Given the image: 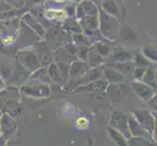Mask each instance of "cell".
I'll use <instances>...</instances> for the list:
<instances>
[{"label":"cell","instance_id":"1","mask_svg":"<svg viewBox=\"0 0 157 146\" xmlns=\"http://www.w3.org/2000/svg\"><path fill=\"white\" fill-rule=\"evenodd\" d=\"M110 128L116 129V131H118L121 134L125 136L128 138L131 137V133H130L126 117L121 112H115L112 115L110 121Z\"/></svg>","mask_w":157,"mask_h":146},{"label":"cell","instance_id":"2","mask_svg":"<svg viewBox=\"0 0 157 146\" xmlns=\"http://www.w3.org/2000/svg\"><path fill=\"white\" fill-rule=\"evenodd\" d=\"M101 30L102 33L105 35L112 38L115 35L117 28H118V24L114 18L110 17L107 14L101 13Z\"/></svg>","mask_w":157,"mask_h":146},{"label":"cell","instance_id":"3","mask_svg":"<svg viewBox=\"0 0 157 146\" xmlns=\"http://www.w3.org/2000/svg\"><path fill=\"white\" fill-rule=\"evenodd\" d=\"M19 59L21 66L29 68V70H34L38 67V58L34 53L24 52L19 55Z\"/></svg>","mask_w":157,"mask_h":146},{"label":"cell","instance_id":"4","mask_svg":"<svg viewBox=\"0 0 157 146\" xmlns=\"http://www.w3.org/2000/svg\"><path fill=\"white\" fill-rule=\"evenodd\" d=\"M26 95H30L32 96H47L50 95V88L46 85L39 86H25L21 89Z\"/></svg>","mask_w":157,"mask_h":146},{"label":"cell","instance_id":"5","mask_svg":"<svg viewBox=\"0 0 157 146\" xmlns=\"http://www.w3.org/2000/svg\"><path fill=\"white\" fill-rule=\"evenodd\" d=\"M135 115L137 116V121L144 129H151L153 128V118L147 111L142 110L140 112H135Z\"/></svg>","mask_w":157,"mask_h":146},{"label":"cell","instance_id":"6","mask_svg":"<svg viewBox=\"0 0 157 146\" xmlns=\"http://www.w3.org/2000/svg\"><path fill=\"white\" fill-rule=\"evenodd\" d=\"M132 86L134 87L135 92L142 97L143 99L147 100L150 99L151 97L153 96V91L148 87L147 85H144L142 83H137V82H133Z\"/></svg>","mask_w":157,"mask_h":146},{"label":"cell","instance_id":"7","mask_svg":"<svg viewBox=\"0 0 157 146\" xmlns=\"http://www.w3.org/2000/svg\"><path fill=\"white\" fill-rule=\"evenodd\" d=\"M129 129L130 133H133L134 136H140V137H147V132L140 126V124L134 118H130L129 119Z\"/></svg>","mask_w":157,"mask_h":146},{"label":"cell","instance_id":"8","mask_svg":"<svg viewBox=\"0 0 157 146\" xmlns=\"http://www.w3.org/2000/svg\"><path fill=\"white\" fill-rule=\"evenodd\" d=\"M106 87V83L104 81H92L88 85L83 86L80 89L76 90V92H90V91H101Z\"/></svg>","mask_w":157,"mask_h":146},{"label":"cell","instance_id":"9","mask_svg":"<svg viewBox=\"0 0 157 146\" xmlns=\"http://www.w3.org/2000/svg\"><path fill=\"white\" fill-rule=\"evenodd\" d=\"M105 74L108 80V82H111V83H120L123 81L124 76L121 72L117 71L116 69H105Z\"/></svg>","mask_w":157,"mask_h":146},{"label":"cell","instance_id":"10","mask_svg":"<svg viewBox=\"0 0 157 146\" xmlns=\"http://www.w3.org/2000/svg\"><path fill=\"white\" fill-rule=\"evenodd\" d=\"M89 70V66L84 62H74L70 68L68 69V73L71 75H77V74H85Z\"/></svg>","mask_w":157,"mask_h":146},{"label":"cell","instance_id":"11","mask_svg":"<svg viewBox=\"0 0 157 146\" xmlns=\"http://www.w3.org/2000/svg\"><path fill=\"white\" fill-rule=\"evenodd\" d=\"M1 127H2V131L5 133L9 134L11 133H13L16 129V124L14 123V121L9 116H7L6 114H5L2 116Z\"/></svg>","mask_w":157,"mask_h":146},{"label":"cell","instance_id":"12","mask_svg":"<svg viewBox=\"0 0 157 146\" xmlns=\"http://www.w3.org/2000/svg\"><path fill=\"white\" fill-rule=\"evenodd\" d=\"M101 76V72L98 68H95L91 71H88L85 73L84 77L81 79L77 84H84V83H90L92 81H95V80H98V78Z\"/></svg>","mask_w":157,"mask_h":146},{"label":"cell","instance_id":"13","mask_svg":"<svg viewBox=\"0 0 157 146\" xmlns=\"http://www.w3.org/2000/svg\"><path fill=\"white\" fill-rule=\"evenodd\" d=\"M114 58L118 62H128L132 58V55L119 47L116 48L114 51Z\"/></svg>","mask_w":157,"mask_h":146},{"label":"cell","instance_id":"14","mask_svg":"<svg viewBox=\"0 0 157 146\" xmlns=\"http://www.w3.org/2000/svg\"><path fill=\"white\" fill-rule=\"evenodd\" d=\"M83 24L85 25L86 29L88 30H94L98 26V21L95 15H89L85 17L83 20Z\"/></svg>","mask_w":157,"mask_h":146},{"label":"cell","instance_id":"15","mask_svg":"<svg viewBox=\"0 0 157 146\" xmlns=\"http://www.w3.org/2000/svg\"><path fill=\"white\" fill-rule=\"evenodd\" d=\"M144 82L145 84H147L151 87H156V83H155V77H154V71H153V67H150L149 69L145 70V72L144 74Z\"/></svg>","mask_w":157,"mask_h":146},{"label":"cell","instance_id":"16","mask_svg":"<svg viewBox=\"0 0 157 146\" xmlns=\"http://www.w3.org/2000/svg\"><path fill=\"white\" fill-rule=\"evenodd\" d=\"M89 61H90V66H97L98 64L101 63V57L100 54L97 52V50L94 48H92L89 51Z\"/></svg>","mask_w":157,"mask_h":146},{"label":"cell","instance_id":"17","mask_svg":"<svg viewBox=\"0 0 157 146\" xmlns=\"http://www.w3.org/2000/svg\"><path fill=\"white\" fill-rule=\"evenodd\" d=\"M121 36L123 39H125L126 41L129 42H135L137 40V33L135 32V30H133L130 28H125L122 31H121Z\"/></svg>","mask_w":157,"mask_h":146},{"label":"cell","instance_id":"18","mask_svg":"<svg viewBox=\"0 0 157 146\" xmlns=\"http://www.w3.org/2000/svg\"><path fill=\"white\" fill-rule=\"evenodd\" d=\"M104 10L105 12H107L108 14L110 15H113V16H117L119 17V10L116 6V4L114 1H112V0H109V1H106L105 4H104Z\"/></svg>","mask_w":157,"mask_h":146},{"label":"cell","instance_id":"19","mask_svg":"<svg viewBox=\"0 0 157 146\" xmlns=\"http://www.w3.org/2000/svg\"><path fill=\"white\" fill-rule=\"evenodd\" d=\"M108 132H109L112 139L114 140V141L117 144H119V145H126L125 137H124L123 134H121L118 131H116V129H113L112 128H110L109 129H108Z\"/></svg>","mask_w":157,"mask_h":146},{"label":"cell","instance_id":"20","mask_svg":"<svg viewBox=\"0 0 157 146\" xmlns=\"http://www.w3.org/2000/svg\"><path fill=\"white\" fill-rule=\"evenodd\" d=\"M113 67H114L117 71L121 72V73H129L133 70L134 63L127 62H121L117 63V66H113Z\"/></svg>","mask_w":157,"mask_h":146},{"label":"cell","instance_id":"21","mask_svg":"<svg viewBox=\"0 0 157 146\" xmlns=\"http://www.w3.org/2000/svg\"><path fill=\"white\" fill-rule=\"evenodd\" d=\"M49 72H50V75H51V78L54 81H56V82H58V83H62L63 77H62V74H61V72H59V67H58L57 64H55V63L51 64Z\"/></svg>","mask_w":157,"mask_h":146},{"label":"cell","instance_id":"22","mask_svg":"<svg viewBox=\"0 0 157 146\" xmlns=\"http://www.w3.org/2000/svg\"><path fill=\"white\" fill-rule=\"evenodd\" d=\"M26 18H28V21H29V24L31 25V28H33L37 32H38L39 34H43L44 33V29H43L41 26H40V24H37V21H36V20H34L32 17H29V16H26Z\"/></svg>","mask_w":157,"mask_h":146},{"label":"cell","instance_id":"23","mask_svg":"<svg viewBox=\"0 0 157 146\" xmlns=\"http://www.w3.org/2000/svg\"><path fill=\"white\" fill-rule=\"evenodd\" d=\"M143 53H144V57L152 58L154 61H156V51L154 50V48L149 47V46H144Z\"/></svg>","mask_w":157,"mask_h":146},{"label":"cell","instance_id":"24","mask_svg":"<svg viewBox=\"0 0 157 146\" xmlns=\"http://www.w3.org/2000/svg\"><path fill=\"white\" fill-rule=\"evenodd\" d=\"M40 61L42 64H48L52 61V57L50 55V53L48 51H45L44 53H41L40 55Z\"/></svg>","mask_w":157,"mask_h":146},{"label":"cell","instance_id":"25","mask_svg":"<svg viewBox=\"0 0 157 146\" xmlns=\"http://www.w3.org/2000/svg\"><path fill=\"white\" fill-rule=\"evenodd\" d=\"M96 50H97V52H98L101 56H102V57H105V56H106L107 54H108V48L106 47V46H105V45H102V44H97V46H96Z\"/></svg>","mask_w":157,"mask_h":146},{"label":"cell","instance_id":"26","mask_svg":"<svg viewBox=\"0 0 157 146\" xmlns=\"http://www.w3.org/2000/svg\"><path fill=\"white\" fill-rule=\"evenodd\" d=\"M136 64L139 66H147L148 64V62L145 59L144 57H142V56H138L136 58Z\"/></svg>","mask_w":157,"mask_h":146},{"label":"cell","instance_id":"27","mask_svg":"<svg viewBox=\"0 0 157 146\" xmlns=\"http://www.w3.org/2000/svg\"><path fill=\"white\" fill-rule=\"evenodd\" d=\"M58 67H59V72H61V74H62V77L63 76H66L67 77V75L68 74V68L66 66H64L63 63H62V62H59L58 63Z\"/></svg>","mask_w":157,"mask_h":146},{"label":"cell","instance_id":"28","mask_svg":"<svg viewBox=\"0 0 157 146\" xmlns=\"http://www.w3.org/2000/svg\"><path fill=\"white\" fill-rule=\"evenodd\" d=\"M74 40H75V42H76V44H79V45H85L86 43V38L84 36H82V35H80V34H77V35H74Z\"/></svg>","mask_w":157,"mask_h":146},{"label":"cell","instance_id":"29","mask_svg":"<svg viewBox=\"0 0 157 146\" xmlns=\"http://www.w3.org/2000/svg\"><path fill=\"white\" fill-rule=\"evenodd\" d=\"M145 68H142V67H138L136 69V71H135V77H136L137 79H140L143 76H144V74L145 72Z\"/></svg>","mask_w":157,"mask_h":146},{"label":"cell","instance_id":"30","mask_svg":"<svg viewBox=\"0 0 157 146\" xmlns=\"http://www.w3.org/2000/svg\"><path fill=\"white\" fill-rule=\"evenodd\" d=\"M78 55L80 57L81 59H83V61H87V57H88V50L87 49H81V50L78 52Z\"/></svg>","mask_w":157,"mask_h":146},{"label":"cell","instance_id":"31","mask_svg":"<svg viewBox=\"0 0 157 146\" xmlns=\"http://www.w3.org/2000/svg\"><path fill=\"white\" fill-rule=\"evenodd\" d=\"M77 126H79V128H84L87 126L88 121L86 120V118H79V120L76 122Z\"/></svg>","mask_w":157,"mask_h":146},{"label":"cell","instance_id":"32","mask_svg":"<svg viewBox=\"0 0 157 146\" xmlns=\"http://www.w3.org/2000/svg\"><path fill=\"white\" fill-rule=\"evenodd\" d=\"M1 52H4V46L2 44V42L0 41V53H1Z\"/></svg>","mask_w":157,"mask_h":146}]
</instances>
